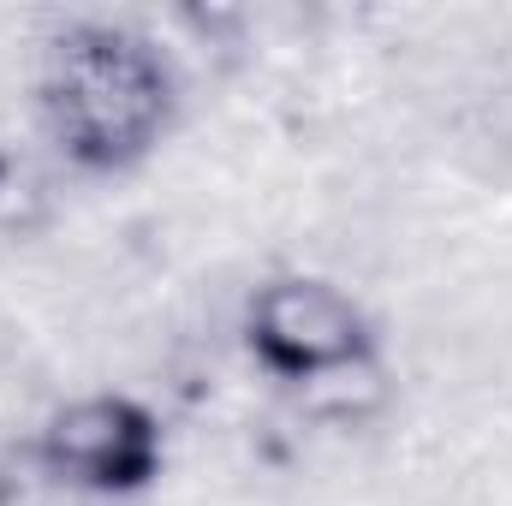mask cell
Returning a JSON list of instances; mask_svg holds the SVG:
<instances>
[{
  "instance_id": "277c9868",
  "label": "cell",
  "mask_w": 512,
  "mask_h": 506,
  "mask_svg": "<svg viewBox=\"0 0 512 506\" xmlns=\"http://www.w3.org/2000/svg\"><path fill=\"white\" fill-rule=\"evenodd\" d=\"M292 399H298L304 417L334 423V429H352V423L376 417L387 405L382 352H370V358H358V364H346V370H334V376H316V381H304V387H292Z\"/></svg>"
},
{
  "instance_id": "6da1fadb",
  "label": "cell",
  "mask_w": 512,
  "mask_h": 506,
  "mask_svg": "<svg viewBox=\"0 0 512 506\" xmlns=\"http://www.w3.org/2000/svg\"><path fill=\"white\" fill-rule=\"evenodd\" d=\"M42 137L72 173H131L179 120L173 60L131 24L78 18L42 48L36 72Z\"/></svg>"
},
{
  "instance_id": "5b68a950",
  "label": "cell",
  "mask_w": 512,
  "mask_h": 506,
  "mask_svg": "<svg viewBox=\"0 0 512 506\" xmlns=\"http://www.w3.org/2000/svg\"><path fill=\"white\" fill-rule=\"evenodd\" d=\"M48 221V173L30 149L0 143V233H36Z\"/></svg>"
},
{
  "instance_id": "3957f363",
  "label": "cell",
  "mask_w": 512,
  "mask_h": 506,
  "mask_svg": "<svg viewBox=\"0 0 512 506\" xmlns=\"http://www.w3.org/2000/svg\"><path fill=\"white\" fill-rule=\"evenodd\" d=\"M30 459L60 489L126 501V495H143L161 477L167 435H161V417L143 399L102 387V393H78V399L54 405L42 417L36 441H30Z\"/></svg>"
},
{
  "instance_id": "7a4b0ae2",
  "label": "cell",
  "mask_w": 512,
  "mask_h": 506,
  "mask_svg": "<svg viewBox=\"0 0 512 506\" xmlns=\"http://www.w3.org/2000/svg\"><path fill=\"white\" fill-rule=\"evenodd\" d=\"M245 352L268 381L280 387H304L316 376H334L370 352H382L376 322L364 316V304L304 268H280L245 298Z\"/></svg>"
}]
</instances>
